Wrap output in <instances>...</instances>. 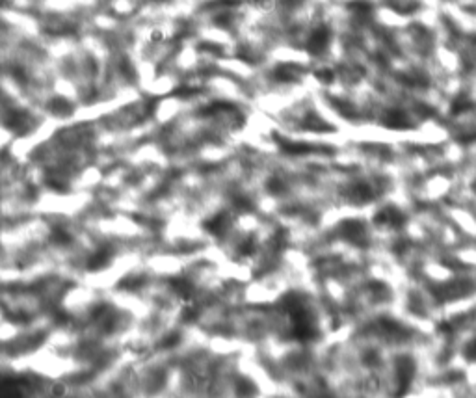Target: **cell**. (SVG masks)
Returning <instances> with one entry per match:
<instances>
[{
	"label": "cell",
	"mask_w": 476,
	"mask_h": 398,
	"mask_svg": "<svg viewBox=\"0 0 476 398\" xmlns=\"http://www.w3.org/2000/svg\"><path fill=\"white\" fill-rule=\"evenodd\" d=\"M227 227H229V214L227 212H218V214L210 216L205 221V229L210 234H214V236H223Z\"/></svg>",
	"instance_id": "6da1fadb"
},
{
	"label": "cell",
	"mask_w": 476,
	"mask_h": 398,
	"mask_svg": "<svg viewBox=\"0 0 476 398\" xmlns=\"http://www.w3.org/2000/svg\"><path fill=\"white\" fill-rule=\"evenodd\" d=\"M110 261H112V253L104 248V250H99L97 253H93L92 257H90V261H88V268L92 270V272H97V270L106 268V266L110 264Z\"/></svg>",
	"instance_id": "7a4b0ae2"
},
{
	"label": "cell",
	"mask_w": 476,
	"mask_h": 398,
	"mask_svg": "<svg viewBox=\"0 0 476 398\" xmlns=\"http://www.w3.org/2000/svg\"><path fill=\"white\" fill-rule=\"evenodd\" d=\"M177 343H179V335H177V333H173V335L170 333V335L164 339V343H162V344H164V346H173V344H177Z\"/></svg>",
	"instance_id": "ba28073f"
},
{
	"label": "cell",
	"mask_w": 476,
	"mask_h": 398,
	"mask_svg": "<svg viewBox=\"0 0 476 398\" xmlns=\"http://www.w3.org/2000/svg\"><path fill=\"white\" fill-rule=\"evenodd\" d=\"M50 110L54 112V114H60V116H63V114H67L69 112V103L65 101V99H54L52 103H50Z\"/></svg>",
	"instance_id": "5b68a950"
},
{
	"label": "cell",
	"mask_w": 476,
	"mask_h": 398,
	"mask_svg": "<svg viewBox=\"0 0 476 398\" xmlns=\"http://www.w3.org/2000/svg\"><path fill=\"white\" fill-rule=\"evenodd\" d=\"M255 242H253V238H248V240H244L242 244L238 246V255L240 257H250V255H253L255 253Z\"/></svg>",
	"instance_id": "277c9868"
},
{
	"label": "cell",
	"mask_w": 476,
	"mask_h": 398,
	"mask_svg": "<svg viewBox=\"0 0 476 398\" xmlns=\"http://www.w3.org/2000/svg\"><path fill=\"white\" fill-rule=\"evenodd\" d=\"M268 190H270V194L279 196V194H283V192L287 190V186H285V183H283L281 179H272V181L268 183Z\"/></svg>",
	"instance_id": "8992f818"
},
{
	"label": "cell",
	"mask_w": 476,
	"mask_h": 398,
	"mask_svg": "<svg viewBox=\"0 0 476 398\" xmlns=\"http://www.w3.org/2000/svg\"><path fill=\"white\" fill-rule=\"evenodd\" d=\"M234 205H236L238 208H242V210L251 208V201L248 199V197H238V199H234Z\"/></svg>",
	"instance_id": "52a82bcc"
},
{
	"label": "cell",
	"mask_w": 476,
	"mask_h": 398,
	"mask_svg": "<svg viewBox=\"0 0 476 398\" xmlns=\"http://www.w3.org/2000/svg\"><path fill=\"white\" fill-rule=\"evenodd\" d=\"M173 290H175L183 300H190V296H192V285H190V281H186L184 277L173 281Z\"/></svg>",
	"instance_id": "3957f363"
}]
</instances>
